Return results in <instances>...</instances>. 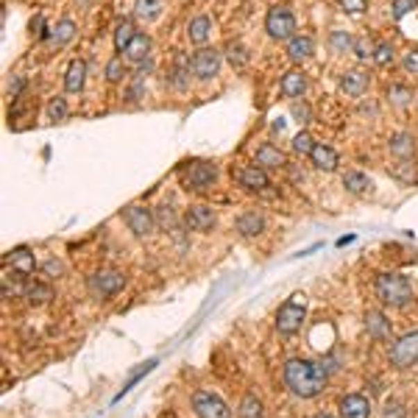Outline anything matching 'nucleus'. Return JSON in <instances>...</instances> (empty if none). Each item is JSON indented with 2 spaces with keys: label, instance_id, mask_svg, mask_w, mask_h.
<instances>
[{
  "label": "nucleus",
  "instance_id": "obj_30",
  "mask_svg": "<svg viewBox=\"0 0 418 418\" xmlns=\"http://www.w3.org/2000/svg\"><path fill=\"white\" fill-rule=\"evenodd\" d=\"M390 176L399 178V181H404V184H412V181H415V162L399 159V162L390 167Z\"/></svg>",
  "mask_w": 418,
  "mask_h": 418
},
{
  "label": "nucleus",
  "instance_id": "obj_19",
  "mask_svg": "<svg viewBox=\"0 0 418 418\" xmlns=\"http://www.w3.org/2000/svg\"><path fill=\"white\" fill-rule=\"evenodd\" d=\"M310 159H312V165H315L318 170H326V173H332V170L337 167V153H335V148H329V145H324V142H315Z\"/></svg>",
  "mask_w": 418,
  "mask_h": 418
},
{
  "label": "nucleus",
  "instance_id": "obj_18",
  "mask_svg": "<svg viewBox=\"0 0 418 418\" xmlns=\"http://www.w3.org/2000/svg\"><path fill=\"white\" fill-rule=\"evenodd\" d=\"M387 148H390V153H393L396 159H410V156L415 153V140H412L410 131H396V134L390 137Z\"/></svg>",
  "mask_w": 418,
  "mask_h": 418
},
{
  "label": "nucleus",
  "instance_id": "obj_28",
  "mask_svg": "<svg viewBox=\"0 0 418 418\" xmlns=\"http://www.w3.org/2000/svg\"><path fill=\"white\" fill-rule=\"evenodd\" d=\"M343 187H346L349 192H354V195H362V192L371 190V178H368L365 173H360V170H349V173L343 176Z\"/></svg>",
  "mask_w": 418,
  "mask_h": 418
},
{
  "label": "nucleus",
  "instance_id": "obj_29",
  "mask_svg": "<svg viewBox=\"0 0 418 418\" xmlns=\"http://www.w3.org/2000/svg\"><path fill=\"white\" fill-rule=\"evenodd\" d=\"M134 37H137V28H134V23H131V20H120V23H117V28H115V48L123 53Z\"/></svg>",
  "mask_w": 418,
  "mask_h": 418
},
{
  "label": "nucleus",
  "instance_id": "obj_34",
  "mask_svg": "<svg viewBox=\"0 0 418 418\" xmlns=\"http://www.w3.org/2000/svg\"><path fill=\"white\" fill-rule=\"evenodd\" d=\"M410 98H412V90H410V87H404V84H390V87H387V101H390V103L404 106V103H410Z\"/></svg>",
  "mask_w": 418,
  "mask_h": 418
},
{
  "label": "nucleus",
  "instance_id": "obj_14",
  "mask_svg": "<svg viewBox=\"0 0 418 418\" xmlns=\"http://www.w3.org/2000/svg\"><path fill=\"white\" fill-rule=\"evenodd\" d=\"M371 415V404L365 396L351 393L340 399V418H368Z\"/></svg>",
  "mask_w": 418,
  "mask_h": 418
},
{
  "label": "nucleus",
  "instance_id": "obj_13",
  "mask_svg": "<svg viewBox=\"0 0 418 418\" xmlns=\"http://www.w3.org/2000/svg\"><path fill=\"white\" fill-rule=\"evenodd\" d=\"M368 84H371L368 73H362V70H346L343 78H340V92L349 95V98H360L368 90Z\"/></svg>",
  "mask_w": 418,
  "mask_h": 418
},
{
  "label": "nucleus",
  "instance_id": "obj_50",
  "mask_svg": "<svg viewBox=\"0 0 418 418\" xmlns=\"http://www.w3.org/2000/svg\"><path fill=\"white\" fill-rule=\"evenodd\" d=\"M415 3H418V0H415Z\"/></svg>",
  "mask_w": 418,
  "mask_h": 418
},
{
  "label": "nucleus",
  "instance_id": "obj_21",
  "mask_svg": "<svg viewBox=\"0 0 418 418\" xmlns=\"http://www.w3.org/2000/svg\"><path fill=\"white\" fill-rule=\"evenodd\" d=\"M254 165H260V167H282V165H285V153H282L276 145H271V142H262V145L257 148Z\"/></svg>",
  "mask_w": 418,
  "mask_h": 418
},
{
  "label": "nucleus",
  "instance_id": "obj_4",
  "mask_svg": "<svg viewBox=\"0 0 418 418\" xmlns=\"http://www.w3.org/2000/svg\"><path fill=\"white\" fill-rule=\"evenodd\" d=\"M123 285H126V276H123L120 271H115V268H101V271H95V274L90 276V282H87L90 293L98 296V299L115 296L117 290H123Z\"/></svg>",
  "mask_w": 418,
  "mask_h": 418
},
{
  "label": "nucleus",
  "instance_id": "obj_33",
  "mask_svg": "<svg viewBox=\"0 0 418 418\" xmlns=\"http://www.w3.org/2000/svg\"><path fill=\"white\" fill-rule=\"evenodd\" d=\"M240 418H262V401L254 393H249L240 401Z\"/></svg>",
  "mask_w": 418,
  "mask_h": 418
},
{
  "label": "nucleus",
  "instance_id": "obj_43",
  "mask_svg": "<svg viewBox=\"0 0 418 418\" xmlns=\"http://www.w3.org/2000/svg\"><path fill=\"white\" fill-rule=\"evenodd\" d=\"M401 67H404L407 73L418 76V51H407V53L401 56Z\"/></svg>",
  "mask_w": 418,
  "mask_h": 418
},
{
  "label": "nucleus",
  "instance_id": "obj_9",
  "mask_svg": "<svg viewBox=\"0 0 418 418\" xmlns=\"http://www.w3.org/2000/svg\"><path fill=\"white\" fill-rule=\"evenodd\" d=\"M221 65H224V53L221 51H215V48H201L195 56H192V62H190V67H192V76H198V78H212V76H218L221 73Z\"/></svg>",
  "mask_w": 418,
  "mask_h": 418
},
{
  "label": "nucleus",
  "instance_id": "obj_24",
  "mask_svg": "<svg viewBox=\"0 0 418 418\" xmlns=\"http://www.w3.org/2000/svg\"><path fill=\"white\" fill-rule=\"evenodd\" d=\"M265 229V218L260 215V212H243L240 218H237V232L243 235V237H254V235H260Z\"/></svg>",
  "mask_w": 418,
  "mask_h": 418
},
{
  "label": "nucleus",
  "instance_id": "obj_45",
  "mask_svg": "<svg viewBox=\"0 0 418 418\" xmlns=\"http://www.w3.org/2000/svg\"><path fill=\"white\" fill-rule=\"evenodd\" d=\"M293 117H299V123H307V120H310V109L296 101V103H293Z\"/></svg>",
  "mask_w": 418,
  "mask_h": 418
},
{
  "label": "nucleus",
  "instance_id": "obj_42",
  "mask_svg": "<svg viewBox=\"0 0 418 418\" xmlns=\"http://www.w3.org/2000/svg\"><path fill=\"white\" fill-rule=\"evenodd\" d=\"M340 9L349 15H362L368 9V0H340Z\"/></svg>",
  "mask_w": 418,
  "mask_h": 418
},
{
  "label": "nucleus",
  "instance_id": "obj_49",
  "mask_svg": "<svg viewBox=\"0 0 418 418\" xmlns=\"http://www.w3.org/2000/svg\"><path fill=\"white\" fill-rule=\"evenodd\" d=\"M310 418H335V415H329V412H315V415H310Z\"/></svg>",
  "mask_w": 418,
  "mask_h": 418
},
{
  "label": "nucleus",
  "instance_id": "obj_27",
  "mask_svg": "<svg viewBox=\"0 0 418 418\" xmlns=\"http://www.w3.org/2000/svg\"><path fill=\"white\" fill-rule=\"evenodd\" d=\"M26 299H28V304H45V301L53 299V287L45 285V282L28 279V285H26Z\"/></svg>",
  "mask_w": 418,
  "mask_h": 418
},
{
  "label": "nucleus",
  "instance_id": "obj_6",
  "mask_svg": "<svg viewBox=\"0 0 418 418\" xmlns=\"http://www.w3.org/2000/svg\"><path fill=\"white\" fill-rule=\"evenodd\" d=\"M218 178V167L212 162H190L181 170V181L187 190H206Z\"/></svg>",
  "mask_w": 418,
  "mask_h": 418
},
{
  "label": "nucleus",
  "instance_id": "obj_16",
  "mask_svg": "<svg viewBox=\"0 0 418 418\" xmlns=\"http://www.w3.org/2000/svg\"><path fill=\"white\" fill-rule=\"evenodd\" d=\"M237 181L246 187V190H265L271 181H268V173H265V167H260V165H246L240 173H237Z\"/></svg>",
  "mask_w": 418,
  "mask_h": 418
},
{
  "label": "nucleus",
  "instance_id": "obj_39",
  "mask_svg": "<svg viewBox=\"0 0 418 418\" xmlns=\"http://www.w3.org/2000/svg\"><path fill=\"white\" fill-rule=\"evenodd\" d=\"M374 48H376V45H371L365 37H357V40H354V45H351L354 56H357V59H362V62H365V59H374Z\"/></svg>",
  "mask_w": 418,
  "mask_h": 418
},
{
  "label": "nucleus",
  "instance_id": "obj_40",
  "mask_svg": "<svg viewBox=\"0 0 418 418\" xmlns=\"http://www.w3.org/2000/svg\"><path fill=\"white\" fill-rule=\"evenodd\" d=\"M374 62H376V65H390V62H393V45L379 42V45L374 48Z\"/></svg>",
  "mask_w": 418,
  "mask_h": 418
},
{
  "label": "nucleus",
  "instance_id": "obj_25",
  "mask_svg": "<svg viewBox=\"0 0 418 418\" xmlns=\"http://www.w3.org/2000/svg\"><path fill=\"white\" fill-rule=\"evenodd\" d=\"M9 260H12V271H17V274H34V254L26 249V246H20V249H15L12 254H9Z\"/></svg>",
  "mask_w": 418,
  "mask_h": 418
},
{
  "label": "nucleus",
  "instance_id": "obj_37",
  "mask_svg": "<svg viewBox=\"0 0 418 418\" xmlns=\"http://www.w3.org/2000/svg\"><path fill=\"white\" fill-rule=\"evenodd\" d=\"M329 45H332V51H337V53H346V51H351L354 40H351L346 31H332V34H329Z\"/></svg>",
  "mask_w": 418,
  "mask_h": 418
},
{
  "label": "nucleus",
  "instance_id": "obj_17",
  "mask_svg": "<svg viewBox=\"0 0 418 418\" xmlns=\"http://www.w3.org/2000/svg\"><path fill=\"white\" fill-rule=\"evenodd\" d=\"M84 81H87V62L84 59H73L67 65V73H65V90L67 92H81Z\"/></svg>",
  "mask_w": 418,
  "mask_h": 418
},
{
  "label": "nucleus",
  "instance_id": "obj_36",
  "mask_svg": "<svg viewBox=\"0 0 418 418\" xmlns=\"http://www.w3.org/2000/svg\"><path fill=\"white\" fill-rule=\"evenodd\" d=\"M48 120H53V123H62V120H67V101L65 98H51V103H48Z\"/></svg>",
  "mask_w": 418,
  "mask_h": 418
},
{
  "label": "nucleus",
  "instance_id": "obj_12",
  "mask_svg": "<svg viewBox=\"0 0 418 418\" xmlns=\"http://www.w3.org/2000/svg\"><path fill=\"white\" fill-rule=\"evenodd\" d=\"M285 53H287L290 62L301 65V62H307V59L315 53V42H312V37H307V34H296L293 40H287Z\"/></svg>",
  "mask_w": 418,
  "mask_h": 418
},
{
  "label": "nucleus",
  "instance_id": "obj_38",
  "mask_svg": "<svg viewBox=\"0 0 418 418\" xmlns=\"http://www.w3.org/2000/svg\"><path fill=\"white\" fill-rule=\"evenodd\" d=\"M312 148H315V140H312L310 131H299L293 137V151L296 153H312Z\"/></svg>",
  "mask_w": 418,
  "mask_h": 418
},
{
  "label": "nucleus",
  "instance_id": "obj_47",
  "mask_svg": "<svg viewBox=\"0 0 418 418\" xmlns=\"http://www.w3.org/2000/svg\"><path fill=\"white\" fill-rule=\"evenodd\" d=\"M142 78H145V76H140V78L131 84V90H128V101H137V98H140V92H142Z\"/></svg>",
  "mask_w": 418,
  "mask_h": 418
},
{
  "label": "nucleus",
  "instance_id": "obj_46",
  "mask_svg": "<svg viewBox=\"0 0 418 418\" xmlns=\"http://www.w3.org/2000/svg\"><path fill=\"white\" fill-rule=\"evenodd\" d=\"M23 84H26V78H23V76H15V81L9 84V95H12V98H15V95H20Z\"/></svg>",
  "mask_w": 418,
  "mask_h": 418
},
{
  "label": "nucleus",
  "instance_id": "obj_7",
  "mask_svg": "<svg viewBox=\"0 0 418 418\" xmlns=\"http://www.w3.org/2000/svg\"><path fill=\"white\" fill-rule=\"evenodd\" d=\"M192 410H195L198 418H232L229 404L221 396L209 393V390H198L192 396Z\"/></svg>",
  "mask_w": 418,
  "mask_h": 418
},
{
  "label": "nucleus",
  "instance_id": "obj_41",
  "mask_svg": "<svg viewBox=\"0 0 418 418\" xmlns=\"http://www.w3.org/2000/svg\"><path fill=\"white\" fill-rule=\"evenodd\" d=\"M415 6V0H393V6H390V15H393V20H401L410 9Z\"/></svg>",
  "mask_w": 418,
  "mask_h": 418
},
{
  "label": "nucleus",
  "instance_id": "obj_31",
  "mask_svg": "<svg viewBox=\"0 0 418 418\" xmlns=\"http://www.w3.org/2000/svg\"><path fill=\"white\" fill-rule=\"evenodd\" d=\"M159 12H162V0H137L134 6V15L140 20H153Z\"/></svg>",
  "mask_w": 418,
  "mask_h": 418
},
{
  "label": "nucleus",
  "instance_id": "obj_32",
  "mask_svg": "<svg viewBox=\"0 0 418 418\" xmlns=\"http://www.w3.org/2000/svg\"><path fill=\"white\" fill-rule=\"evenodd\" d=\"M126 78V59L123 56H112L109 65H106V81L109 84H117Z\"/></svg>",
  "mask_w": 418,
  "mask_h": 418
},
{
  "label": "nucleus",
  "instance_id": "obj_15",
  "mask_svg": "<svg viewBox=\"0 0 418 418\" xmlns=\"http://www.w3.org/2000/svg\"><path fill=\"white\" fill-rule=\"evenodd\" d=\"M279 90L285 98H301L307 92V76L301 70H287L279 81Z\"/></svg>",
  "mask_w": 418,
  "mask_h": 418
},
{
  "label": "nucleus",
  "instance_id": "obj_20",
  "mask_svg": "<svg viewBox=\"0 0 418 418\" xmlns=\"http://www.w3.org/2000/svg\"><path fill=\"white\" fill-rule=\"evenodd\" d=\"M209 34H212V20H209L206 15H198V17H192V20H190V26H187V37H190V42L203 45V42L209 40Z\"/></svg>",
  "mask_w": 418,
  "mask_h": 418
},
{
  "label": "nucleus",
  "instance_id": "obj_3",
  "mask_svg": "<svg viewBox=\"0 0 418 418\" xmlns=\"http://www.w3.org/2000/svg\"><path fill=\"white\" fill-rule=\"evenodd\" d=\"M265 31L271 40H279V42H287L296 37V17L287 6H274L268 9L265 15Z\"/></svg>",
  "mask_w": 418,
  "mask_h": 418
},
{
  "label": "nucleus",
  "instance_id": "obj_35",
  "mask_svg": "<svg viewBox=\"0 0 418 418\" xmlns=\"http://www.w3.org/2000/svg\"><path fill=\"white\" fill-rule=\"evenodd\" d=\"M190 70H192V67H190V65H184V59H178V62H176V67L170 70V84H173L176 90H184V87H187V76H190Z\"/></svg>",
  "mask_w": 418,
  "mask_h": 418
},
{
  "label": "nucleus",
  "instance_id": "obj_48",
  "mask_svg": "<svg viewBox=\"0 0 418 418\" xmlns=\"http://www.w3.org/2000/svg\"><path fill=\"white\" fill-rule=\"evenodd\" d=\"M45 274H51V276H53V274H62V262H53V260L45 262Z\"/></svg>",
  "mask_w": 418,
  "mask_h": 418
},
{
  "label": "nucleus",
  "instance_id": "obj_5",
  "mask_svg": "<svg viewBox=\"0 0 418 418\" xmlns=\"http://www.w3.org/2000/svg\"><path fill=\"white\" fill-rule=\"evenodd\" d=\"M299 299H301V296H293V299L285 301V304L279 307V312H276V329H279L282 335H293V332H299L301 324H304L307 307H304V301H299Z\"/></svg>",
  "mask_w": 418,
  "mask_h": 418
},
{
  "label": "nucleus",
  "instance_id": "obj_8",
  "mask_svg": "<svg viewBox=\"0 0 418 418\" xmlns=\"http://www.w3.org/2000/svg\"><path fill=\"white\" fill-rule=\"evenodd\" d=\"M390 362L396 368H410L418 362V332H407L390 346Z\"/></svg>",
  "mask_w": 418,
  "mask_h": 418
},
{
  "label": "nucleus",
  "instance_id": "obj_10",
  "mask_svg": "<svg viewBox=\"0 0 418 418\" xmlns=\"http://www.w3.org/2000/svg\"><path fill=\"white\" fill-rule=\"evenodd\" d=\"M123 221L128 224V229H131L137 237H145V235L153 232V215H151V209H148V206H140V203L126 206Z\"/></svg>",
  "mask_w": 418,
  "mask_h": 418
},
{
  "label": "nucleus",
  "instance_id": "obj_23",
  "mask_svg": "<svg viewBox=\"0 0 418 418\" xmlns=\"http://www.w3.org/2000/svg\"><path fill=\"white\" fill-rule=\"evenodd\" d=\"M148 51H151V37L137 31V37L128 42V48H126L123 53H126V59H128V62L142 65V62H145V56H148Z\"/></svg>",
  "mask_w": 418,
  "mask_h": 418
},
{
  "label": "nucleus",
  "instance_id": "obj_1",
  "mask_svg": "<svg viewBox=\"0 0 418 418\" xmlns=\"http://www.w3.org/2000/svg\"><path fill=\"white\" fill-rule=\"evenodd\" d=\"M282 376H285V385L301 399H312L326 387V371L312 360H301V357L287 360Z\"/></svg>",
  "mask_w": 418,
  "mask_h": 418
},
{
  "label": "nucleus",
  "instance_id": "obj_11",
  "mask_svg": "<svg viewBox=\"0 0 418 418\" xmlns=\"http://www.w3.org/2000/svg\"><path fill=\"white\" fill-rule=\"evenodd\" d=\"M184 224H187V229H192V232H206V229H212V226H215V212H212V206H203V203L190 206L187 212H184Z\"/></svg>",
  "mask_w": 418,
  "mask_h": 418
},
{
  "label": "nucleus",
  "instance_id": "obj_44",
  "mask_svg": "<svg viewBox=\"0 0 418 418\" xmlns=\"http://www.w3.org/2000/svg\"><path fill=\"white\" fill-rule=\"evenodd\" d=\"M226 53H229L232 65H246V51H243V45H237V42H229Z\"/></svg>",
  "mask_w": 418,
  "mask_h": 418
},
{
  "label": "nucleus",
  "instance_id": "obj_2",
  "mask_svg": "<svg viewBox=\"0 0 418 418\" xmlns=\"http://www.w3.org/2000/svg\"><path fill=\"white\" fill-rule=\"evenodd\" d=\"M376 296L390 307H404L412 301V285L401 274H379L376 276Z\"/></svg>",
  "mask_w": 418,
  "mask_h": 418
},
{
  "label": "nucleus",
  "instance_id": "obj_22",
  "mask_svg": "<svg viewBox=\"0 0 418 418\" xmlns=\"http://www.w3.org/2000/svg\"><path fill=\"white\" fill-rule=\"evenodd\" d=\"M365 329H368V335L374 340H387L390 337V321L382 312H376V310H371L365 315Z\"/></svg>",
  "mask_w": 418,
  "mask_h": 418
},
{
  "label": "nucleus",
  "instance_id": "obj_26",
  "mask_svg": "<svg viewBox=\"0 0 418 418\" xmlns=\"http://www.w3.org/2000/svg\"><path fill=\"white\" fill-rule=\"evenodd\" d=\"M76 37V23L70 20V17H65V20H59L53 28H51V42L56 45V48H62V45H67L70 40Z\"/></svg>",
  "mask_w": 418,
  "mask_h": 418
}]
</instances>
